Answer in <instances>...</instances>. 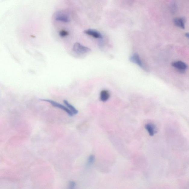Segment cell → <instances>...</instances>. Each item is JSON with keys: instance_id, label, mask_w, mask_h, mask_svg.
<instances>
[{"instance_id": "6da1fadb", "label": "cell", "mask_w": 189, "mask_h": 189, "mask_svg": "<svg viewBox=\"0 0 189 189\" xmlns=\"http://www.w3.org/2000/svg\"><path fill=\"white\" fill-rule=\"evenodd\" d=\"M129 60L131 62L136 64L146 71H148L146 65L141 60L140 57L138 54L137 53L133 54L130 57Z\"/></svg>"}, {"instance_id": "7a4b0ae2", "label": "cell", "mask_w": 189, "mask_h": 189, "mask_svg": "<svg viewBox=\"0 0 189 189\" xmlns=\"http://www.w3.org/2000/svg\"><path fill=\"white\" fill-rule=\"evenodd\" d=\"M73 50L77 54H83L90 52L91 50L89 48L76 42L74 44Z\"/></svg>"}, {"instance_id": "3957f363", "label": "cell", "mask_w": 189, "mask_h": 189, "mask_svg": "<svg viewBox=\"0 0 189 189\" xmlns=\"http://www.w3.org/2000/svg\"><path fill=\"white\" fill-rule=\"evenodd\" d=\"M40 100L42 101L48 102L50 103L52 106L64 110V111H65V112L68 115L70 116H72L74 115L73 113L68 109V108L66 107L65 106H63V105L61 104L60 103H57V102L52 101V100H51L47 99H40Z\"/></svg>"}, {"instance_id": "277c9868", "label": "cell", "mask_w": 189, "mask_h": 189, "mask_svg": "<svg viewBox=\"0 0 189 189\" xmlns=\"http://www.w3.org/2000/svg\"><path fill=\"white\" fill-rule=\"evenodd\" d=\"M55 20L65 23L70 22V19L68 14L62 11H57L55 15Z\"/></svg>"}, {"instance_id": "5b68a950", "label": "cell", "mask_w": 189, "mask_h": 189, "mask_svg": "<svg viewBox=\"0 0 189 189\" xmlns=\"http://www.w3.org/2000/svg\"><path fill=\"white\" fill-rule=\"evenodd\" d=\"M172 67L177 69L179 71L183 73L184 72L187 68V66L184 62L181 61H177L172 62Z\"/></svg>"}, {"instance_id": "8992f818", "label": "cell", "mask_w": 189, "mask_h": 189, "mask_svg": "<svg viewBox=\"0 0 189 189\" xmlns=\"http://www.w3.org/2000/svg\"><path fill=\"white\" fill-rule=\"evenodd\" d=\"M84 33L87 34L88 35L96 39H102L103 38L102 35L100 32L94 29H87L84 31Z\"/></svg>"}, {"instance_id": "52a82bcc", "label": "cell", "mask_w": 189, "mask_h": 189, "mask_svg": "<svg viewBox=\"0 0 189 189\" xmlns=\"http://www.w3.org/2000/svg\"><path fill=\"white\" fill-rule=\"evenodd\" d=\"M173 22L175 26L184 29L185 28V19L184 17H176L173 20Z\"/></svg>"}, {"instance_id": "ba28073f", "label": "cell", "mask_w": 189, "mask_h": 189, "mask_svg": "<svg viewBox=\"0 0 189 189\" xmlns=\"http://www.w3.org/2000/svg\"><path fill=\"white\" fill-rule=\"evenodd\" d=\"M145 128L150 136H153L156 133V126L154 124L149 123L146 124Z\"/></svg>"}, {"instance_id": "9c48e42d", "label": "cell", "mask_w": 189, "mask_h": 189, "mask_svg": "<svg viewBox=\"0 0 189 189\" xmlns=\"http://www.w3.org/2000/svg\"><path fill=\"white\" fill-rule=\"evenodd\" d=\"M110 96V93L107 90H102L100 93V100L103 102L107 101L109 99Z\"/></svg>"}, {"instance_id": "30bf717a", "label": "cell", "mask_w": 189, "mask_h": 189, "mask_svg": "<svg viewBox=\"0 0 189 189\" xmlns=\"http://www.w3.org/2000/svg\"><path fill=\"white\" fill-rule=\"evenodd\" d=\"M64 103L66 105V106H67V107L68 108V109L72 113H73L74 115H75L78 114V110L76 109L74 107L72 106V105L70 104L68 101L66 100H64Z\"/></svg>"}, {"instance_id": "8fae6325", "label": "cell", "mask_w": 189, "mask_h": 189, "mask_svg": "<svg viewBox=\"0 0 189 189\" xmlns=\"http://www.w3.org/2000/svg\"><path fill=\"white\" fill-rule=\"evenodd\" d=\"M95 160V157L94 155H91L89 157L88 160V165H91L94 163Z\"/></svg>"}, {"instance_id": "7c38bea8", "label": "cell", "mask_w": 189, "mask_h": 189, "mask_svg": "<svg viewBox=\"0 0 189 189\" xmlns=\"http://www.w3.org/2000/svg\"><path fill=\"white\" fill-rule=\"evenodd\" d=\"M170 9L172 12L175 13L177 11V5L176 3L173 2L172 3L170 6Z\"/></svg>"}, {"instance_id": "4fadbf2b", "label": "cell", "mask_w": 189, "mask_h": 189, "mask_svg": "<svg viewBox=\"0 0 189 189\" xmlns=\"http://www.w3.org/2000/svg\"><path fill=\"white\" fill-rule=\"evenodd\" d=\"M76 183L74 181H71L69 183L68 189H75Z\"/></svg>"}, {"instance_id": "5bb4252c", "label": "cell", "mask_w": 189, "mask_h": 189, "mask_svg": "<svg viewBox=\"0 0 189 189\" xmlns=\"http://www.w3.org/2000/svg\"><path fill=\"white\" fill-rule=\"evenodd\" d=\"M60 36L62 37H64L68 35V33L65 30H62L59 33Z\"/></svg>"}, {"instance_id": "9a60e30c", "label": "cell", "mask_w": 189, "mask_h": 189, "mask_svg": "<svg viewBox=\"0 0 189 189\" xmlns=\"http://www.w3.org/2000/svg\"><path fill=\"white\" fill-rule=\"evenodd\" d=\"M185 36L186 37H188V38H189V33H186L185 34Z\"/></svg>"}]
</instances>
